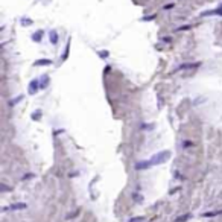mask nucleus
I'll return each instance as SVG.
<instances>
[{"label":"nucleus","instance_id":"9","mask_svg":"<svg viewBox=\"0 0 222 222\" xmlns=\"http://www.w3.org/2000/svg\"><path fill=\"white\" fill-rule=\"evenodd\" d=\"M35 41H40L41 40V32H38V34H34V37H32Z\"/></svg>","mask_w":222,"mask_h":222},{"label":"nucleus","instance_id":"4","mask_svg":"<svg viewBox=\"0 0 222 222\" xmlns=\"http://www.w3.org/2000/svg\"><path fill=\"white\" fill-rule=\"evenodd\" d=\"M52 61L50 59H38L37 63H35V66H50Z\"/></svg>","mask_w":222,"mask_h":222},{"label":"nucleus","instance_id":"8","mask_svg":"<svg viewBox=\"0 0 222 222\" xmlns=\"http://www.w3.org/2000/svg\"><path fill=\"white\" fill-rule=\"evenodd\" d=\"M190 218V215H184V216H180L178 219H176V222H184V221H187Z\"/></svg>","mask_w":222,"mask_h":222},{"label":"nucleus","instance_id":"3","mask_svg":"<svg viewBox=\"0 0 222 222\" xmlns=\"http://www.w3.org/2000/svg\"><path fill=\"white\" fill-rule=\"evenodd\" d=\"M37 90H38V81H37V79H34V81L31 82V85H29V93L34 94Z\"/></svg>","mask_w":222,"mask_h":222},{"label":"nucleus","instance_id":"5","mask_svg":"<svg viewBox=\"0 0 222 222\" xmlns=\"http://www.w3.org/2000/svg\"><path fill=\"white\" fill-rule=\"evenodd\" d=\"M50 40H52V43H53V44H56V41H58V35H56V32H55V31H52V32H50Z\"/></svg>","mask_w":222,"mask_h":222},{"label":"nucleus","instance_id":"6","mask_svg":"<svg viewBox=\"0 0 222 222\" xmlns=\"http://www.w3.org/2000/svg\"><path fill=\"white\" fill-rule=\"evenodd\" d=\"M129 222H145V218L143 216H138V218H132Z\"/></svg>","mask_w":222,"mask_h":222},{"label":"nucleus","instance_id":"1","mask_svg":"<svg viewBox=\"0 0 222 222\" xmlns=\"http://www.w3.org/2000/svg\"><path fill=\"white\" fill-rule=\"evenodd\" d=\"M171 157V152L169 151H161V152L155 154L154 157H151L149 160H145V161H138L136 164L137 171H143V169H149L152 166H157V164H161L164 161H167V158Z\"/></svg>","mask_w":222,"mask_h":222},{"label":"nucleus","instance_id":"7","mask_svg":"<svg viewBox=\"0 0 222 222\" xmlns=\"http://www.w3.org/2000/svg\"><path fill=\"white\" fill-rule=\"evenodd\" d=\"M216 215H219V211H211V213H204V218H210V216H216Z\"/></svg>","mask_w":222,"mask_h":222},{"label":"nucleus","instance_id":"2","mask_svg":"<svg viewBox=\"0 0 222 222\" xmlns=\"http://www.w3.org/2000/svg\"><path fill=\"white\" fill-rule=\"evenodd\" d=\"M23 208H26V204L19 202V204H12V206H9L6 210H23Z\"/></svg>","mask_w":222,"mask_h":222}]
</instances>
